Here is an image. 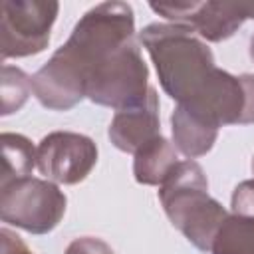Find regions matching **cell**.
<instances>
[{
  "mask_svg": "<svg viewBox=\"0 0 254 254\" xmlns=\"http://www.w3.org/2000/svg\"><path fill=\"white\" fill-rule=\"evenodd\" d=\"M0 216L30 234L52 232L65 214L67 198L56 183L48 179L26 177L0 185Z\"/></svg>",
  "mask_w": 254,
  "mask_h": 254,
  "instance_id": "5b68a950",
  "label": "cell"
},
{
  "mask_svg": "<svg viewBox=\"0 0 254 254\" xmlns=\"http://www.w3.org/2000/svg\"><path fill=\"white\" fill-rule=\"evenodd\" d=\"M32 93V77L26 75L20 67L4 65L2 67V115H10L18 111Z\"/></svg>",
  "mask_w": 254,
  "mask_h": 254,
  "instance_id": "2e32d148",
  "label": "cell"
},
{
  "mask_svg": "<svg viewBox=\"0 0 254 254\" xmlns=\"http://www.w3.org/2000/svg\"><path fill=\"white\" fill-rule=\"evenodd\" d=\"M139 42L155 64L161 87L177 103L194 99L216 69L210 48L187 26L155 22L139 32Z\"/></svg>",
  "mask_w": 254,
  "mask_h": 254,
  "instance_id": "6da1fadb",
  "label": "cell"
},
{
  "mask_svg": "<svg viewBox=\"0 0 254 254\" xmlns=\"http://www.w3.org/2000/svg\"><path fill=\"white\" fill-rule=\"evenodd\" d=\"M135 40V14L127 2H101L89 8L73 26L58 52L77 67L85 85L89 73L115 52Z\"/></svg>",
  "mask_w": 254,
  "mask_h": 254,
  "instance_id": "3957f363",
  "label": "cell"
},
{
  "mask_svg": "<svg viewBox=\"0 0 254 254\" xmlns=\"http://www.w3.org/2000/svg\"><path fill=\"white\" fill-rule=\"evenodd\" d=\"M2 177L0 185L20 181L38 167V147L20 133H2Z\"/></svg>",
  "mask_w": 254,
  "mask_h": 254,
  "instance_id": "9a60e30c",
  "label": "cell"
},
{
  "mask_svg": "<svg viewBox=\"0 0 254 254\" xmlns=\"http://www.w3.org/2000/svg\"><path fill=\"white\" fill-rule=\"evenodd\" d=\"M250 60L254 62V36H252V40H250Z\"/></svg>",
  "mask_w": 254,
  "mask_h": 254,
  "instance_id": "d6986e66",
  "label": "cell"
},
{
  "mask_svg": "<svg viewBox=\"0 0 254 254\" xmlns=\"http://www.w3.org/2000/svg\"><path fill=\"white\" fill-rule=\"evenodd\" d=\"M149 89V67L137 40H133L89 73L85 97L97 105L121 111L143 103Z\"/></svg>",
  "mask_w": 254,
  "mask_h": 254,
  "instance_id": "277c9868",
  "label": "cell"
},
{
  "mask_svg": "<svg viewBox=\"0 0 254 254\" xmlns=\"http://www.w3.org/2000/svg\"><path fill=\"white\" fill-rule=\"evenodd\" d=\"M133 175L139 185L147 187H161L173 167L179 163L177 147L165 139L163 135L155 137L147 145H143L133 155Z\"/></svg>",
  "mask_w": 254,
  "mask_h": 254,
  "instance_id": "5bb4252c",
  "label": "cell"
},
{
  "mask_svg": "<svg viewBox=\"0 0 254 254\" xmlns=\"http://www.w3.org/2000/svg\"><path fill=\"white\" fill-rule=\"evenodd\" d=\"M111 143L123 153H137L143 145L153 141L161 135V121H159V95L157 89L151 87L149 95L143 103L115 111L109 131Z\"/></svg>",
  "mask_w": 254,
  "mask_h": 254,
  "instance_id": "7c38bea8",
  "label": "cell"
},
{
  "mask_svg": "<svg viewBox=\"0 0 254 254\" xmlns=\"http://www.w3.org/2000/svg\"><path fill=\"white\" fill-rule=\"evenodd\" d=\"M64 254H115V252L101 238L81 236V238H75L73 242H69V246L65 248Z\"/></svg>",
  "mask_w": 254,
  "mask_h": 254,
  "instance_id": "e0dca14e",
  "label": "cell"
},
{
  "mask_svg": "<svg viewBox=\"0 0 254 254\" xmlns=\"http://www.w3.org/2000/svg\"><path fill=\"white\" fill-rule=\"evenodd\" d=\"M210 254H254V179L236 185L230 212L212 240Z\"/></svg>",
  "mask_w": 254,
  "mask_h": 254,
  "instance_id": "8fae6325",
  "label": "cell"
},
{
  "mask_svg": "<svg viewBox=\"0 0 254 254\" xmlns=\"http://www.w3.org/2000/svg\"><path fill=\"white\" fill-rule=\"evenodd\" d=\"M0 254H34V252L22 242V238L16 232L2 228L0 230Z\"/></svg>",
  "mask_w": 254,
  "mask_h": 254,
  "instance_id": "ac0fdd59",
  "label": "cell"
},
{
  "mask_svg": "<svg viewBox=\"0 0 254 254\" xmlns=\"http://www.w3.org/2000/svg\"><path fill=\"white\" fill-rule=\"evenodd\" d=\"M58 12L60 4L54 0H4L0 16L2 60L44 52Z\"/></svg>",
  "mask_w": 254,
  "mask_h": 254,
  "instance_id": "8992f818",
  "label": "cell"
},
{
  "mask_svg": "<svg viewBox=\"0 0 254 254\" xmlns=\"http://www.w3.org/2000/svg\"><path fill=\"white\" fill-rule=\"evenodd\" d=\"M218 129L220 127L210 117L187 103H177L175 111L171 113L173 143L177 151L189 159L206 155L216 143Z\"/></svg>",
  "mask_w": 254,
  "mask_h": 254,
  "instance_id": "4fadbf2b",
  "label": "cell"
},
{
  "mask_svg": "<svg viewBox=\"0 0 254 254\" xmlns=\"http://www.w3.org/2000/svg\"><path fill=\"white\" fill-rule=\"evenodd\" d=\"M159 200L171 224L200 252H210L212 240L228 210L208 194V181L194 159L179 161L159 187Z\"/></svg>",
  "mask_w": 254,
  "mask_h": 254,
  "instance_id": "7a4b0ae2",
  "label": "cell"
},
{
  "mask_svg": "<svg viewBox=\"0 0 254 254\" xmlns=\"http://www.w3.org/2000/svg\"><path fill=\"white\" fill-rule=\"evenodd\" d=\"M97 163L93 139L73 131L48 133L38 145V171L56 185H77Z\"/></svg>",
  "mask_w": 254,
  "mask_h": 254,
  "instance_id": "9c48e42d",
  "label": "cell"
},
{
  "mask_svg": "<svg viewBox=\"0 0 254 254\" xmlns=\"http://www.w3.org/2000/svg\"><path fill=\"white\" fill-rule=\"evenodd\" d=\"M32 93L52 111H67L85 97V79L58 50L32 75Z\"/></svg>",
  "mask_w": 254,
  "mask_h": 254,
  "instance_id": "30bf717a",
  "label": "cell"
},
{
  "mask_svg": "<svg viewBox=\"0 0 254 254\" xmlns=\"http://www.w3.org/2000/svg\"><path fill=\"white\" fill-rule=\"evenodd\" d=\"M187 105L210 117L218 127L254 123V73L232 75L216 67Z\"/></svg>",
  "mask_w": 254,
  "mask_h": 254,
  "instance_id": "ba28073f",
  "label": "cell"
},
{
  "mask_svg": "<svg viewBox=\"0 0 254 254\" xmlns=\"http://www.w3.org/2000/svg\"><path fill=\"white\" fill-rule=\"evenodd\" d=\"M252 175H254V159H252Z\"/></svg>",
  "mask_w": 254,
  "mask_h": 254,
  "instance_id": "ffe728a7",
  "label": "cell"
},
{
  "mask_svg": "<svg viewBox=\"0 0 254 254\" xmlns=\"http://www.w3.org/2000/svg\"><path fill=\"white\" fill-rule=\"evenodd\" d=\"M149 8L171 24L190 28L206 42H224L246 20H254V2H149Z\"/></svg>",
  "mask_w": 254,
  "mask_h": 254,
  "instance_id": "52a82bcc",
  "label": "cell"
}]
</instances>
